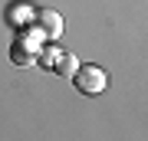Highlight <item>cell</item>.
I'll use <instances>...</instances> for the list:
<instances>
[{
	"label": "cell",
	"mask_w": 148,
	"mask_h": 141,
	"mask_svg": "<svg viewBox=\"0 0 148 141\" xmlns=\"http://www.w3.org/2000/svg\"><path fill=\"white\" fill-rule=\"evenodd\" d=\"M69 79H73V85L82 95H99V92H106V85H109V79H106V72H102L99 66H79Z\"/></svg>",
	"instance_id": "cell-1"
},
{
	"label": "cell",
	"mask_w": 148,
	"mask_h": 141,
	"mask_svg": "<svg viewBox=\"0 0 148 141\" xmlns=\"http://www.w3.org/2000/svg\"><path fill=\"white\" fill-rule=\"evenodd\" d=\"M36 26L46 33L49 40H53V36L63 33V16H59L56 10H36Z\"/></svg>",
	"instance_id": "cell-2"
},
{
	"label": "cell",
	"mask_w": 148,
	"mask_h": 141,
	"mask_svg": "<svg viewBox=\"0 0 148 141\" xmlns=\"http://www.w3.org/2000/svg\"><path fill=\"white\" fill-rule=\"evenodd\" d=\"M53 69H56L59 76H66V79H69L76 69H79V63H76V56H73V52H59V59L53 63Z\"/></svg>",
	"instance_id": "cell-3"
}]
</instances>
